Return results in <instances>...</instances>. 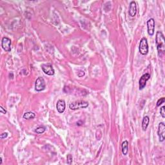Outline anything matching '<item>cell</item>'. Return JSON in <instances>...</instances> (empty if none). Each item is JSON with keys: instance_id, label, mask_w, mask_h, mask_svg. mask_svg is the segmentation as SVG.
Returning a JSON list of instances; mask_svg holds the SVG:
<instances>
[{"instance_id": "6da1fadb", "label": "cell", "mask_w": 165, "mask_h": 165, "mask_svg": "<svg viewBox=\"0 0 165 165\" xmlns=\"http://www.w3.org/2000/svg\"><path fill=\"white\" fill-rule=\"evenodd\" d=\"M155 43L157 46L158 55L161 56L165 52V40L163 34L161 31H157L156 33Z\"/></svg>"}, {"instance_id": "7a4b0ae2", "label": "cell", "mask_w": 165, "mask_h": 165, "mask_svg": "<svg viewBox=\"0 0 165 165\" xmlns=\"http://www.w3.org/2000/svg\"><path fill=\"white\" fill-rule=\"evenodd\" d=\"M88 103L85 101H75L69 105V108L72 110H79V109L82 108H86L88 107Z\"/></svg>"}, {"instance_id": "3957f363", "label": "cell", "mask_w": 165, "mask_h": 165, "mask_svg": "<svg viewBox=\"0 0 165 165\" xmlns=\"http://www.w3.org/2000/svg\"><path fill=\"white\" fill-rule=\"evenodd\" d=\"M139 51L141 54L146 55L148 53V44L146 37H143L139 43Z\"/></svg>"}, {"instance_id": "277c9868", "label": "cell", "mask_w": 165, "mask_h": 165, "mask_svg": "<svg viewBox=\"0 0 165 165\" xmlns=\"http://www.w3.org/2000/svg\"><path fill=\"white\" fill-rule=\"evenodd\" d=\"M46 84L45 79L42 77H39L35 82V90L37 92H41L45 89Z\"/></svg>"}, {"instance_id": "5b68a950", "label": "cell", "mask_w": 165, "mask_h": 165, "mask_svg": "<svg viewBox=\"0 0 165 165\" xmlns=\"http://www.w3.org/2000/svg\"><path fill=\"white\" fill-rule=\"evenodd\" d=\"M41 69H42L43 72L46 73V75H49V76L54 75V73H55L54 69V68H53L52 64H49V63L43 64L42 65H41Z\"/></svg>"}, {"instance_id": "8992f818", "label": "cell", "mask_w": 165, "mask_h": 165, "mask_svg": "<svg viewBox=\"0 0 165 165\" xmlns=\"http://www.w3.org/2000/svg\"><path fill=\"white\" fill-rule=\"evenodd\" d=\"M147 28H148V34L150 36H154L155 31V20L153 18H150L147 21Z\"/></svg>"}, {"instance_id": "52a82bcc", "label": "cell", "mask_w": 165, "mask_h": 165, "mask_svg": "<svg viewBox=\"0 0 165 165\" xmlns=\"http://www.w3.org/2000/svg\"><path fill=\"white\" fill-rule=\"evenodd\" d=\"M157 134L160 142H163V141H164V136H165V125L163 122H161L159 124Z\"/></svg>"}, {"instance_id": "ba28073f", "label": "cell", "mask_w": 165, "mask_h": 165, "mask_svg": "<svg viewBox=\"0 0 165 165\" xmlns=\"http://www.w3.org/2000/svg\"><path fill=\"white\" fill-rule=\"evenodd\" d=\"M1 46L5 52H10L11 51V40L7 37L2 38Z\"/></svg>"}, {"instance_id": "9c48e42d", "label": "cell", "mask_w": 165, "mask_h": 165, "mask_svg": "<svg viewBox=\"0 0 165 165\" xmlns=\"http://www.w3.org/2000/svg\"><path fill=\"white\" fill-rule=\"evenodd\" d=\"M150 78V75L148 73H146L141 76L139 81V90H143L146 87V82Z\"/></svg>"}, {"instance_id": "30bf717a", "label": "cell", "mask_w": 165, "mask_h": 165, "mask_svg": "<svg viewBox=\"0 0 165 165\" xmlns=\"http://www.w3.org/2000/svg\"><path fill=\"white\" fill-rule=\"evenodd\" d=\"M137 14V3L134 1L130 2L129 5V15L134 17Z\"/></svg>"}, {"instance_id": "8fae6325", "label": "cell", "mask_w": 165, "mask_h": 165, "mask_svg": "<svg viewBox=\"0 0 165 165\" xmlns=\"http://www.w3.org/2000/svg\"><path fill=\"white\" fill-rule=\"evenodd\" d=\"M66 108L65 101L63 99H60L57 102L56 104V108L59 113H63Z\"/></svg>"}, {"instance_id": "7c38bea8", "label": "cell", "mask_w": 165, "mask_h": 165, "mask_svg": "<svg viewBox=\"0 0 165 165\" xmlns=\"http://www.w3.org/2000/svg\"><path fill=\"white\" fill-rule=\"evenodd\" d=\"M149 123H150V118L148 116H144L143 117V119L142 121V129L143 131H146L147 127H148V126L149 125Z\"/></svg>"}, {"instance_id": "4fadbf2b", "label": "cell", "mask_w": 165, "mask_h": 165, "mask_svg": "<svg viewBox=\"0 0 165 165\" xmlns=\"http://www.w3.org/2000/svg\"><path fill=\"white\" fill-rule=\"evenodd\" d=\"M122 152L124 155H126L128 152V142L127 141H123L121 144Z\"/></svg>"}, {"instance_id": "5bb4252c", "label": "cell", "mask_w": 165, "mask_h": 165, "mask_svg": "<svg viewBox=\"0 0 165 165\" xmlns=\"http://www.w3.org/2000/svg\"><path fill=\"white\" fill-rule=\"evenodd\" d=\"M35 117H36V114L34 112H25L24 115L23 116V119H26V120H30L34 119Z\"/></svg>"}, {"instance_id": "9a60e30c", "label": "cell", "mask_w": 165, "mask_h": 165, "mask_svg": "<svg viewBox=\"0 0 165 165\" xmlns=\"http://www.w3.org/2000/svg\"><path fill=\"white\" fill-rule=\"evenodd\" d=\"M45 130H46L45 127H44V126H39V127L35 130L34 132L38 134H41L44 133V132H45Z\"/></svg>"}, {"instance_id": "2e32d148", "label": "cell", "mask_w": 165, "mask_h": 165, "mask_svg": "<svg viewBox=\"0 0 165 165\" xmlns=\"http://www.w3.org/2000/svg\"><path fill=\"white\" fill-rule=\"evenodd\" d=\"M164 101H165V98H160L158 100L157 102V107H159L160 105H161L163 103H164Z\"/></svg>"}, {"instance_id": "e0dca14e", "label": "cell", "mask_w": 165, "mask_h": 165, "mask_svg": "<svg viewBox=\"0 0 165 165\" xmlns=\"http://www.w3.org/2000/svg\"><path fill=\"white\" fill-rule=\"evenodd\" d=\"M67 163L71 164L72 163V155L69 154L67 155Z\"/></svg>"}, {"instance_id": "ac0fdd59", "label": "cell", "mask_w": 165, "mask_h": 165, "mask_svg": "<svg viewBox=\"0 0 165 165\" xmlns=\"http://www.w3.org/2000/svg\"><path fill=\"white\" fill-rule=\"evenodd\" d=\"M164 108H165L164 106H163V107H162L160 108V114H161V116H162V117H163V118H164V117H165Z\"/></svg>"}, {"instance_id": "d6986e66", "label": "cell", "mask_w": 165, "mask_h": 165, "mask_svg": "<svg viewBox=\"0 0 165 165\" xmlns=\"http://www.w3.org/2000/svg\"><path fill=\"white\" fill-rule=\"evenodd\" d=\"M7 136H8L7 133H3L2 134H1L0 137H1V139H5L6 137H7Z\"/></svg>"}, {"instance_id": "ffe728a7", "label": "cell", "mask_w": 165, "mask_h": 165, "mask_svg": "<svg viewBox=\"0 0 165 165\" xmlns=\"http://www.w3.org/2000/svg\"><path fill=\"white\" fill-rule=\"evenodd\" d=\"M0 111H1V114H7V110H5V109L1 107H1H0Z\"/></svg>"}, {"instance_id": "44dd1931", "label": "cell", "mask_w": 165, "mask_h": 165, "mask_svg": "<svg viewBox=\"0 0 165 165\" xmlns=\"http://www.w3.org/2000/svg\"><path fill=\"white\" fill-rule=\"evenodd\" d=\"M2 164V159H1V157L0 158V164Z\"/></svg>"}]
</instances>
